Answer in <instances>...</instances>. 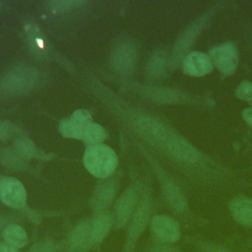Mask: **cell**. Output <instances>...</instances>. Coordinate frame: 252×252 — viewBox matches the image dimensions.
<instances>
[{
	"mask_svg": "<svg viewBox=\"0 0 252 252\" xmlns=\"http://www.w3.org/2000/svg\"><path fill=\"white\" fill-rule=\"evenodd\" d=\"M185 173L197 180L211 181L223 178L229 168L207 155L179 133L170 130L166 140L159 147Z\"/></svg>",
	"mask_w": 252,
	"mask_h": 252,
	"instance_id": "1",
	"label": "cell"
},
{
	"mask_svg": "<svg viewBox=\"0 0 252 252\" xmlns=\"http://www.w3.org/2000/svg\"><path fill=\"white\" fill-rule=\"evenodd\" d=\"M225 1H219L213 4L208 10L194 19L177 36L171 51V69H177L183 62L184 58L191 52L197 38L203 31L209 26L212 19L224 8Z\"/></svg>",
	"mask_w": 252,
	"mask_h": 252,
	"instance_id": "2",
	"label": "cell"
},
{
	"mask_svg": "<svg viewBox=\"0 0 252 252\" xmlns=\"http://www.w3.org/2000/svg\"><path fill=\"white\" fill-rule=\"evenodd\" d=\"M144 94L149 99L162 104L185 105L198 109H210L214 104L208 96L175 88L151 87L146 89Z\"/></svg>",
	"mask_w": 252,
	"mask_h": 252,
	"instance_id": "3",
	"label": "cell"
},
{
	"mask_svg": "<svg viewBox=\"0 0 252 252\" xmlns=\"http://www.w3.org/2000/svg\"><path fill=\"white\" fill-rule=\"evenodd\" d=\"M84 164L93 175L98 178H106L117 166V156L106 145H93L85 152Z\"/></svg>",
	"mask_w": 252,
	"mask_h": 252,
	"instance_id": "4",
	"label": "cell"
},
{
	"mask_svg": "<svg viewBox=\"0 0 252 252\" xmlns=\"http://www.w3.org/2000/svg\"><path fill=\"white\" fill-rule=\"evenodd\" d=\"M152 198L149 192H145L136 207V210L128 223V229L121 252H133L137 241L151 222Z\"/></svg>",
	"mask_w": 252,
	"mask_h": 252,
	"instance_id": "5",
	"label": "cell"
},
{
	"mask_svg": "<svg viewBox=\"0 0 252 252\" xmlns=\"http://www.w3.org/2000/svg\"><path fill=\"white\" fill-rule=\"evenodd\" d=\"M213 65L225 77L234 74L239 62L237 46L232 41H225L214 46L209 53Z\"/></svg>",
	"mask_w": 252,
	"mask_h": 252,
	"instance_id": "6",
	"label": "cell"
},
{
	"mask_svg": "<svg viewBox=\"0 0 252 252\" xmlns=\"http://www.w3.org/2000/svg\"><path fill=\"white\" fill-rule=\"evenodd\" d=\"M139 200L138 189L134 186L127 188L117 199L112 216L113 224L117 229L123 228L129 223Z\"/></svg>",
	"mask_w": 252,
	"mask_h": 252,
	"instance_id": "7",
	"label": "cell"
},
{
	"mask_svg": "<svg viewBox=\"0 0 252 252\" xmlns=\"http://www.w3.org/2000/svg\"><path fill=\"white\" fill-rule=\"evenodd\" d=\"M151 229L156 238L164 243L173 244L181 236L178 222L173 218L165 215L154 216L151 220Z\"/></svg>",
	"mask_w": 252,
	"mask_h": 252,
	"instance_id": "8",
	"label": "cell"
},
{
	"mask_svg": "<svg viewBox=\"0 0 252 252\" xmlns=\"http://www.w3.org/2000/svg\"><path fill=\"white\" fill-rule=\"evenodd\" d=\"M0 200L10 208H23L27 201V193L24 185L16 178L0 177Z\"/></svg>",
	"mask_w": 252,
	"mask_h": 252,
	"instance_id": "9",
	"label": "cell"
},
{
	"mask_svg": "<svg viewBox=\"0 0 252 252\" xmlns=\"http://www.w3.org/2000/svg\"><path fill=\"white\" fill-rule=\"evenodd\" d=\"M92 248V220H82L69 233L66 242V251L88 252Z\"/></svg>",
	"mask_w": 252,
	"mask_h": 252,
	"instance_id": "10",
	"label": "cell"
},
{
	"mask_svg": "<svg viewBox=\"0 0 252 252\" xmlns=\"http://www.w3.org/2000/svg\"><path fill=\"white\" fill-rule=\"evenodd\" d=\"M136 128L140 135L152 144L160 147L166 140L170 129L158 119L150 116H144L137 120Z\"/></svg>",
	"mask_w": 252,
	"mask_h": 252,
	"instance_id": "11",
	"label": "cell"
},
{
	"mask_svg": "<svg viewBox=\"0 0 252 252\" xmlns=\"http://www.w3.org/2000/svg\"><path fill=\"white\" fill-rule=\"evenodd\" d=\"M91 123L93 122L90 112L85 109H78L69 119H65L60 123L59 130L64 137L82 140Z\"/></svg>",
	"mask_w": 252,
	"mask_h": 252,
	"instance_id": "12",
	"label": "cell"
},
{
	"mask_svg": "<svg viewBox=\"0 0 252 252\" xmlns=\"http://www.w3.org/2000/svg\"><path fill=\"white\" fill-rule=\"evenodd\" d=\"M181 66L183 73L191 77H204L214 69L210 56L202 51H191L184 58Z\"/></svg>",
	"mask_w": 252,
	"mask_h": 252,
	"instance_id": "13",
	"label": "cell"
},
{
	"mask_svg": "<svg viewBox=\"0 0 252 252\" xmlns=\"http://www.w3.org/2000/svg\"><path fill=\"white\" fill-rule=\"evenodd\" d=\"M228 209L233 220L241 225L252 227V198L235 196L228 203Z\"/></svg>",
	"mask_w": 252,
	"mask_h": 252,
	"instance_id": "14",
	"label": "cell"
},
{
	"mask_svg": "<svg viewBox=\"0 0 252 252\" xmlns=\"http://www.w3.org/2000/svg\"><path fill=\"white\" fill-rule=\"evenodd\" d=\"M161 191L169 206L177 213H184L187 211V200L174 180L164 177L161 180Z\"/></svg>",
	"mask_w": 252,
	"mask_h": 252,
	"instance_id": "15",
	"label": "cell"
},
{
	"mask_svg": "<svg viewBox=\"0 0 252 252\" xmlns=\"http://www.w3.org/2000/svg\"><path fill=\"white\" fill-rule=\"evenodd\" d=\"M117 185L114 180H109L99 184L92 198V208L97 214L103 213L104 210L111 204L116 194Z\"/></svg>",
	"mask_w": 252,
	"mask_h": 252,
	"instance_id": "16",
	"label": "cell"
},
{
	"mask_svg": "<svg viewBox=\"0 0 252 252\" xmlns=\"http://www.w3.org/2000/svg\"><path fill=\"white\" fill-rule=\"evenodd\" d=\"M171 69V52L165 50L156 51L147 65V74L151 79H158Z\"/></svg>",
	"mask_w": 252,
	"mask_h": 252,
	"instance_id": "17",
	"label": "cell"
},
{
	"mask_svg": "<svg viewBox=\"0 0 252 252\" xmlns=\"http://www.w3.org/2000/svg\"><path fill=\"white\" fill-rule=\"evenodd\" d=\"M113 225V218L108 213L97 214L92 220V244L93 248L98 246L108 234L111 226Z\"/></svg>",
	"mask_w": 252,
	"mask_h": 252,
	"instance_id": "18",
	"label": "cell"
},
{
	"mask_svg": "<svg viewBox=\"0 0 252 252\" xmlns=\"http://www.w3.org/2000/svg\"><path fill=\"white\" fill-rule=\"evenodd\" d=\"M136 50L131 44L119 46L113 55V64L119 71H129L135 64Z\"/></svg>",
	"mask_w": 252,
	"mask_h": 252,
	"instance_id": "19",
	"label": "cell"
},
{
	"mask_svg": "<svg viewBox=\"0 0 252 252\" xmlns=\"http://www.w3.org/2000/svg\"><path fill=\"white\" fill-rule=\"evenodd\" d=\"M3 241L20 249L28 244V234L24 227L18 224H9L3 230Z\"/></svg>",
	"mask_w": 252,
	"mask_h": 252,
	"instance_id": "20",
	"label": "cell"
},
{
	"mask_svg": "<svg viewBox=\"0 0 252 252\" xmlns=\"http://www.w3.org/2000/svg\"><path fill=\"white\" fill-rule=\"evenodd\" d=\"M35 76L32 71L19 70L11 74L5 80L6 88L11 91H22L28 89L34 81Z\"/></svg>",
	"mask_w": 252,
	"mask_h": 252,
	"instance_id": "21",
	"label": "cell"
},
{
	"mask_svg": "<svg viewBox=\"0 0 252 252\" xmlns=\"http://www.w3.org/2000/svg\"><path fill=\"white\" fill-rule=\"evenodd\" d=\"M106 137V132L104 129L96 124V123H91L90 126L87 128L82 140L89 144H97L101 141H103Z\"/></svg>",
	"mask_w": 252,
	"mask_h": 252,
	"instance_id": "22",
	"label": "cell"
},
{
	"mask_svg": "<svg viewBox=\"0 0 252 252\" xmlns=\"http://www.w3.org/2000/svg\"><path fill=\"white\" fill-rule=\"evenodd\" d=\"M235 96L243 101L252 102V82L244 80L235 90Z\"/></svg>",
	"mask_w": 252,
	"mask_h": 252,
	"instance_id": "23",
	"label": "cell"
},
{
	"mask_svg": "<svg viewBox=\"0 0 252 252\" xmlns=\"http://www.w3.org/2000/svg\"><path fill=\"white\" fill-rule=\"evenodd\" d=\"M149 252H181V251L169 243H164L159 241L158 243L151 245V247L149 248Z\"/></svg>",
	"mask_w": 252,
	"mask_h": 252,
	"instance_id": "24",
	"label": "cell"
},
{
	"mask_svg": "<svg viewBox=\"0 0 252 252\" xmlns=\"http://www.w3.org/2000/svg\"><path fill=\"white\" fill-rule=\"evenodd\" d=\"M16 147H17V150L22 155L27 156V157L32 156V154L34 152L32 144L30 141H28V140H20V141H18L17 144H16Z\"/></svg>",
	"mask_w": 252,
	"mask_h": 252,
	"instance_id": "25",
	"label": "cell"
},
{
	"mask_svg": "<svg viewBox=\"0 0 252 252\" xmlns=\"http://www.w3.org/2000/svg\"><path fill=\"white\" fill-rule=\"evenodd\" d=\"M73 4H76V2H72V1H55L52 2V6L54 9L57 10H62V9H68L70 8Z\"/></svg>",
	"mask_w": 252,
	"mask_h": 252,
	"instance_id": "26",
	"label": "cell"
},
{
	"mask_svg": "<svg viewBox=\"0 0 252 252\" xmlns=\"http://www.w3.org/2000/svg\"><path fill=\"white\" fill-rule=\"evenodd\" d=\"M242 118L244 121L252 127V107H247L242 111Z\"/></svg>",
	"mask_w": 252,
	"mask_h": 252,
	"instance_id": "27",
	"label": "cell"
},
{
	"mask_svg": "<svg viewBox=\"0 0 252 252\" xmlns=\"http://www.w3.org/2000/svg\"><path fill=\"white\" fill-rule=\"evenodd\" d=\"M0 252H21L18 248L6 243L5 241L0 242Z\"/></svg>",
	"mask_w": 252,
	"mask_h": 252,
	"instance_id": "28",
	"label": "cell"
},
{
	"mask_svg": "<svg viewBox=\"0 0 252 252\" xmlns=\"http://www.w3.org/2000/svg\"><path fill=\"white\" fill-rule=\"evenodd\" d=\"M208 252H231L229 249L220 246V245H210L208 248Z\"/></svg>",
	"mask_w": 252,
	"mask_h": 252,
	"instance_id": "29",
	"label": "cell"
},
{
	"mask_svg": "<svg viewBox=\"0 0 252 252\" xmlns=\"http://www.w3.org/2000/svg\"><path fill=\"white\" fill-rule=\"evenodd\" d=\"M9 136V127L3 123H0V138H6Z\"/></svg>",
	"mask_w": 252,
	"mask_h": 252,
	"instance_id": "30",
	"label": "cell"
},
{
	"mask_svg": "<svg viewBox=\"0 0 252 252\" xmlns=\"http://www.w3.org/2000/svg\"><path fill=\"white\" fill-rule=\"evenodd\" d=\"M6 226H4V222H3V220H0V234L2 235V233H3V230H4V228H5Z\"/></svg>",
	"mask_w": 252,
	"mask_h": 252,
	"instance_id": "31",
	"label": "cell"
},
{
	"mask_svg": "<svg viewBox=\"0 0 252 252\" xmlns=\"http://www.w3.org/2000/svg\"><path fill=\"white\" fill-rule=\"evenodd\" d=\"M251 37H252V34H251Z\"/></svg>",
	"mask_w": 252,
	"mask_h": 252,
	"instance_id": "32",
	"label": "cell"
}]
</instances>
